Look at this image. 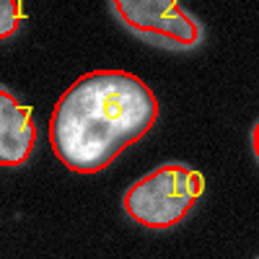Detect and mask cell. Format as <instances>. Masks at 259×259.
<instances>
[{"label":"cell","instance_id":"6da1fadb","mask_svg":"<svg viewBox=\"0 0 259 259\" xmlns=\"http://www.w3.org/2000/svg\"><path fill=\"white\" fill-rule=\"evenodd\" d=\"M158 99L127 70H91L73 80L50 117L55 156L75 174H99L150 133Z\"/></svg>","mask_w":259,"mask_h":259},{"label":"cell","instance_id":"7a4b0ae2","mask_svg":"<svg viewBox=\"0 0 259 259\" xmlns=\"http://www.w3.org/2000/svg\"><path fill=\"white\" fill-rule=\"evenodd\" d=\"M205 192V177L182 161H166L133 182L122 194L130 221L150 231L177 228Z\"/></svg>","mask_w":259,"mask_h":259},{"label":"cell","instance_id":"3957f363","mask_svg":"<svg viewBox=\"0 0 259 259\" xmlns=\"http://www.w3.org/2000/svg\"><path fill=\"white\" fill-rule=\"evenodd\" d=\"M112 16L138 39L163 50L187 52L202 41V24L177 0H112Z\"/></svg>","mask_w":259,"mask_h":259},{"label":"cell","instance_id":"277c9868","mask_svg":"<svg viewBox=\"0 0 259 259\" xmlns=\"http://www.w3.org/2000/svg\"><path fill=\"white\" fill-rule=\"evenodd\" d=\"M36 145V124L31 119V109L0 85V163L6 168L24 166L31 158Z\"/></svg>","mask_w":259,"mask_h":259},{"label":"cell","instance_id":"5b68a950","mask_svg":"<svg viewBox=\"0 0 259 259\" xmlns=\"http://www.w3.org/2000/svg\"><path fill=\"white\" fill-rule=\"evenodd\" d=\"M21 21H24V6L18 0H3L0 3V36L8 39L18 31Z\"/></svg>","mask_w":259,"mask_h":259},{"label":"cell","instance_id":"8992f818","mask_svg":"<svg viewBox=\"0 0 259 259\" xmlns=\"http://www.w3.org/2000/svg\"><path fill=\"white\" fill-rule=\"evenodd\" d=\"M249 140H251V153H254V158H256V163H259V119H256L254 127H251Z\"/></svg>","mask_w":259,"mask_h":259},{"label":"cell","instance_id":"52a82bcc","mask_svg":"<svg viewBox=\"0 0 259 259\" xmlns=\"http://www.w3.org/2000/svg\"><path fill=\"white\" fill-rule=\"evenodd\" d=\"M256 259H259V256H256Z\"/></svg>","mask_w":259,"mask_h":259}]
</instances>
